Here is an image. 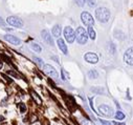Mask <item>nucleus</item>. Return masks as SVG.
<instances>
[{"mask_svg": "<svg viewBox=\"0 0 133 125\" xmlns=\"http://www.w3.org/2000/svg\"><path fill=\"white\" fill-rule=\"evenodd\" d=\"M95 16H96V19L99 22L106 23L109 20L110 13L106 8H98V9L95 10Z\"/></svg>", "mask_w": 133, "mask_h": 125, "instance_id": "obj_1", "label": "nucleus"}, {"mask_svg": "<svg viewBox=\"0 0 133 125\" xmlns=\"http://www.w3.org/2000/svg\"><path fill=\"white\" fill-rule=\"evenodd\" d=\"M76 39L79 44H85L88 40V36L85 32V29L83 27H78L76 32Z\"/></svg>", "mask_w": 133, "mask_h": 125, "instance_id": "obj_2", "label": "nucleus"}, {"mask_svg": "<svg viewBox=\"0 0 133 125\" xmlns=\"http://www.w3.org/2000/svg\"><path fill=\"white\" fill-rule=\"evenodd\" d=\"M64 36H65V39L67 40L69 43H72L75 41V39H76V33H75V30L70 26L65 27V29H64Z\"/></svg>", "mask_w": 133, "mask_h": 125, "instance_id": "obj_3", "label": "nucleus"}, {"mask_svg": "<svg viewBox=\"0 0 133 125\" xmlns=\"http://www.w3.org/2000/svg\"><path fill=\"white\" fill-rule=\"evenodd\" d=\"M6 22L12 25V26H15V27H22L23 25V22L20 18L16 17V16H10L8 19H6Z\"/></svg>", "mask_w": 133, "mask_h": 125, "instance_id": "obj_4", "label": "nucleus"}, {"mask_svg": "<svg viewBox=\"0 0 133 125\" xmlns=\"http://www.w3.org/2000/svg\"><path fill=\"white\" fill-rule=\"evenodd\" d=\"M81 18H82L83 23H84L85 25H87V26H89V25L92 26V25L94 24V19L92 18V16H91L88 12H84V13H82Z\"/></svg>", "mask_w": 133, "mask_h": 125, "instance_id": "obj_5", "label": "nucleus"}, {"mask_svg": "<svg viewBox=\"0 0 133 125\" xmlns=\"http://www.w3.org/2000/svg\"><path fill=\"white\" fill-rule=\"evenodd\" d=\"M43 70H44V73H45L47 76H49V77H51V78H54V79H57V78H58V73H57V71H56L51 65L46 64V65H44Z\"/></svg>", "mask_w": 133, "mask_h": 125, "instance_id": "obj_6", "label": "nucleus"}, {"mask_svg": "<svg viewBox=\"0 0 133 125\" xmlns=\"http://www.w3.org/2000/svg\"><path fill=\"white\" fill-rule=\"evenodd\" d=\"M124 60L127 64L133 65V47L127 49V52L124 55Z\"/></svg>", "mask_w": 133, "mask_h": 125, "instance_id": "obj_7", "label": "nucleus"}, {"mask_svg": "<svg viewBox=\"0 0 133 125\" xmlns=\"http://www.w3.org/2000/svg\"><path fill=\"white\" fill-rule=\"evenodd\" d=\"M84 58H85V60L87 62H89V63H96V62L98 61L97 56L95 54H93V53H87L84 56Z\"/></svg>", "mask_w": 133, "mask_h": 125, "instance_id": "obj_8", "label": "nucleus"}, {"mask_svg": "<svg viewBox=\"0 0 133 125\" xmlns=\"http://www.w3.org/2000/svg\"><path fill=\"white\" fill-rule=\"evenodd\" d=\"M4 39H5L6 41H9L10 43L14 44V45H19V44H21V40H20L19 38H17V37L13 36V35H5V36H4Z\"/></svg>", "mask_w": 133, "mask_h": 125, "instance_id": "obj_9", "label": "nucleus"}, {"mask_svg": "<svg viewBox=\"0 0 133 125\" xmlns=\"http://www.w3.org/2000/svg\"><path fill=\"white\" fill-rule=\"evenodd\" d=\"M41 34H42V38L44 39L45 42H47L49 45H54V40H52L50 34L48 33V30L44 29V30H42V33H41Z\"/></svg>", "mask_w": 133, "mask_h": 125, "instance_id": "obj_10", "label": "nucleus"}, {"mask_svg": "<svg viewBox=\"0 0 133 125\" xmlns=\"http://www.w3.org/2000/svg\"><path fill=\"white\" fill-rule=\"evenodd\" d=\"M98 109H99V111H102L103 115H105V116H107V117H110V116L113 115L112 109H111L108 105H101V106L98 107Z\"/></svg>", "mask_w": 133, "mask_h": 125, "instance_id": "obj_11", "label": "nucleus"}, {"mask_svg": "<svg viewBox=\"0 0 133 125\" xmlns=\"http://www.w3.org/2000/svg\"><path fill=\"white\" fill-rule=\"evenodd\" d=\"M58 45H59L60 49H61L65 55H67V46H66V44H65V42H64L63 39H59V40H58Z\"/></svg>", "mask_w": 133, "mask_h": 125, "instance_id": "obj_12", "label": "nucleus"}, {"mask_svg": "<svg viewBox=\"0 0 133 125\" xmlns=\"http://www.w3.org/2000/svg\"><path fill=\"white\" fill-rule=\"evenodd\" d=\"M52 35L55 37H59L61 35V26L59 24H57L52 27Z\"/></svg>", "mask_w": 133, "mask_h": 125, "instance_id": "obj_13", "label": "nucleus"}, {"mask_svg": "<svg viewBox=\"0 0 133 125\" xmlns=\"http://www.w3.org/2000/svg\"><path fill=\"white\" fill-rule=\"evenodd\" d=\"M88 35H89L90 39H92V40H94V39H95V32L93 30V28H92V26H91V25H89V26H88Z\"/></svg>", "mask_w": 133, "mask_h": 125, "instance_id": "obj_14", "label": "nucleus"}, {"mask_svg": "<svg viewBox=\"0 0 133 125\" xmlns=\"http://www.w3.org/2000/svg\"><path fill=\"white\" fill-rule=\"evenodd\" d=\"M30 47L37 53H41V51H42L41 46L39 44H37V43H30Z\"/></svg>", "mask_w": 133, "mask_h": 125, "instance_id": "obj_15", "label": "nucleus"}, {"mask_svg": "<svg viewBox=\"0 0 133 125\" xmlns=\"http://www.w3.org/2000/svg\"><path fill=\"white\" fill-rule=\"evenodd\" d=\"M88 76H89L91 79H95V78H97V77H98V74H97V72H96V71L91 70V71L88 73Z\"/></svg>", "mask_w": 133, "mask_h": 125, "instance_id": "obj_16", "label": "nucleus"}, {"mask_svg": "<svg viewBox=\"0 0 133 125\" xmlns=\"http://www.w3.org/2000/svg\"><path fill=\"white\" fill-rule=\"evenodd\" d=\"M114 117H115V119H117V120H124V119H125V115H124L122 111H116L115 115H114Z\"/></svg>", "mask_w": 133, "mask_h": 125, "instance_id": "obj_17", "label": "nucleus"}, {"mask_svg": "<svg viewBox=\"0 0 133 125\" xmlns=\"http://www.w3.org/2000/svg\"><path fill=\"white\" fill-rule=\"evenodd\" d=\"M34 60H35V62L39 65V66H42L43 65V61H42V59H40V58H38V57H34Z\"/></svg>", "mask_w": 133, "mask_h": 125, "instance_id": "obj_18", "label": "nucleus"}, {"mask_svg": "<svg viewBox=\"0 0 133 125\" xmlns=\"http://www.w3.org/2000/svg\"><path fill=\"white\" fill-rule=\"evenodd\" d=\"M31 93H32V97H34V98L36 99L37 103H38V104H40V103H41V99H40V98H39V97L37 96V93H36V92H34V91H32Z\"/></svg>", "mask_w": 133, "mask_h": 125, "instance_id": "obj_19", "label": "nucleus"}, {"mask_svg": "<svg viewBox=\"0 0 133 125\" xmlns=\"http://www.w3.org/2000/svg\"><path fill=\"white\" fill-rule=\"evenodd\" d=\"M19 107H20V110H21V113H25V111H26V106H25V104H23V103H20V104H19Z\"/></svg>", "mask_w": 133, "mask_h": 125, "instance_id": "obj_20", "label": "nucleus"}, {"mask_svg": "<svg viewBox=\"0 0 133 125\" xmlns=\"http://www.w3.org/2000/svg\"><path fill=\"white\" fill-rule=\"evenodd\" d=\"M82 124H83V125H94L91 121H89V120H85V119H83Z\"/></svg>", "mask_w": 133, "mask_h": 125, "instance_id": "obj_21", "label": "nucleus"}, {"mask_svg": "<svg viewBox=\"0 0 133 125\" xmlns=\"http://www.w3.org/2000/svg\"><path fill=\"white\" fill-rule=\"evenodd\" d=\"M76 2L79 7H83L85 4V0H76Z\"/></svg>", "mask_w": 133, "mask_h": 125, "instance_id": "obj_22", "label": "nucleus"}, {"mask_svg": "<svg viewBox=\"0 0 133 125\" xmlns=\"http://www.w3.org/2000/svg\"><path fill=\"white\" fill-rule=\"evenodd\" d=\"M86 1L88 2V4H89L90 7H94V4H95V3H94V0H86Z\"/></svg>", "mask_w": 133, "mask_h": 125, "instance_id": "obj_23", "label": "nucleus"}, {"mask_svg": "<svg viewBox=\"0 0 133 125\" xmlns=\"http://www.w3.org/2000/svg\"><path fill=\"white\" fill-rule=\"evenodd\" d=\"M101 123H102L103 125H111V123H110V122L105 121V120H101Z\"/></svg>", "mask_w": 133, "mask_h": 125, "instance_id": "obj_24", "label": "nucleus"}, {"mask_svg": "<svg viewBox=\"0 0 133 125\" xmlns=\"http://www.w3.org/2000/svg\"><path fill=\"white\" fill-rule=\"evenodd\" d=\"M0 25H2L3 27L5 26V23H4V21L2 20V18H0Z\"/></svg>", "mask_w": 133, "mask_h": 125, "instance_id": "obj_25", "label": "nucleus"}, {"mask_svg": "<svg viewBox=\"0 0 133 125\" xmlns=\"http://www.w3.org/2000/svg\"><path fill=\"white\" fill-rule=\"evenodd\" d=\"M0 121H3V117H0Z\"/></svg>", "mask_w": 133, "mask_h": 125, "instance_id": "obj_26", "label": "nucleus"}]
</instances>
